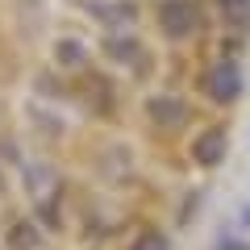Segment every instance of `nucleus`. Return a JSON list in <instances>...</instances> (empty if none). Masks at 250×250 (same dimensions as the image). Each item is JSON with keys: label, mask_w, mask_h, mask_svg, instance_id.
Here are the masks:
<instances>
[{"label": "nucleus", "mask_w": 250, "mask_h": 250, "mask_svg": "<svg viewBox=\"0 0 250 250\" xmlns=\"http://www.w3.org/2000/svg\"><path fill=\"white\" fill-rule=\"evenodd\" d=\"M159 25L167 29L171 38H184L196 29V4L192 0H163L159 4Z\"/></svg>", "instance_id": "f257e3e1"}, {"label": "nucleus", "mask_w": 250, "mask_h": 250, "mask_svg": "<svg viewBox=\"0 0 250 250\" xmlns=\"http://www.w3.org/2000/svg\"><path fill=\"white\" fill-rule=\"evenodd\" d=\"M205 92L213 100H233L242 92V75H238V67L233 62H217L213 71L205 75Z\"/></svg>", "instance_id": "f03ea898"}, {"label": "nucleus", "mask_w": 250, "mask_h": 250, "mask_svg": "<svg viewBox=\"0 0 250 250\" xmlns=\"http://www.w3.org/2000/svg\"><path fill=\"white\" fill-rule=\"evenodd\" d=\"M192 159L205 163V167H217L225 159V129H205V134L192 138Z\"/></svg>", "instance_id": "7ed1b4c3"}, {"label": "nucleus", "mask_w": 250, "mask_h": 250, "mask_svg": "<svg viewBox=\"0 0 250 250\" xmlns=\"http://www.w3.org/2000/svg\"><path fill=\"white\" fill-rule=\"evenodd\" d=\"M221 17H225V25L246 29V21H250V0H221Z\"/></svg>", "instance_id": "20e7f679"}, {"label": "nucleus", "mask_w": 250, "mask_h": 250, "mask_svg": "<svg viewBox=\"0 0 250 250\" xmlns=\"http://www.w3.org/2000/svg\"><path fill=\"white\" fill-rule=\"evenodd\" d=\"M129 250H171V246H167V238H163L159 229H142V233L134 238V246H129Z\"/></svg>", "instance_id": "39448f33"}, {"label": "nucleus", "mask_w": 250, "mask_h": 250, "mask_svg": "<svg viewBox=\"0 0 250 250\" xmlns=\"http://www.w3.org/2000/svg\"><path fill=\"white\" fill-rule=\"evenodd\" d=\"M150 117H159V121H179L184 108H179V104H167V100H154V104H150Z\"/></svg>", "instance_id": "423d86ee"}, {"label": "nucleus", "mask_w": 250, "mask_h": 250, "mask_svg": "<svg viewBox=\"0 0 250 250\" xmlns=\"http://www.w3.org/2000/svg\"><path fill=\"white\" fill-rule=\"evenodd\" d=\"M9 242H13V250H29V246H34V233H29V225H17Z\"/></svg>", "instance_id": "0eeeda50"}, {"label": "nucleus", "mask_w": 250, "mask_h": 250, "mask_svg": "<svg viewBox=\"0 0 250 250\" xmlns=\"http://www.w3.org/2000/svg\"><path fill=\"white\" fill-rule=\"evenodd\" d=\"M221 250H246L242 242H221Z\"/></svg>", "instance_id": "6e6552de"}]
</instances>
